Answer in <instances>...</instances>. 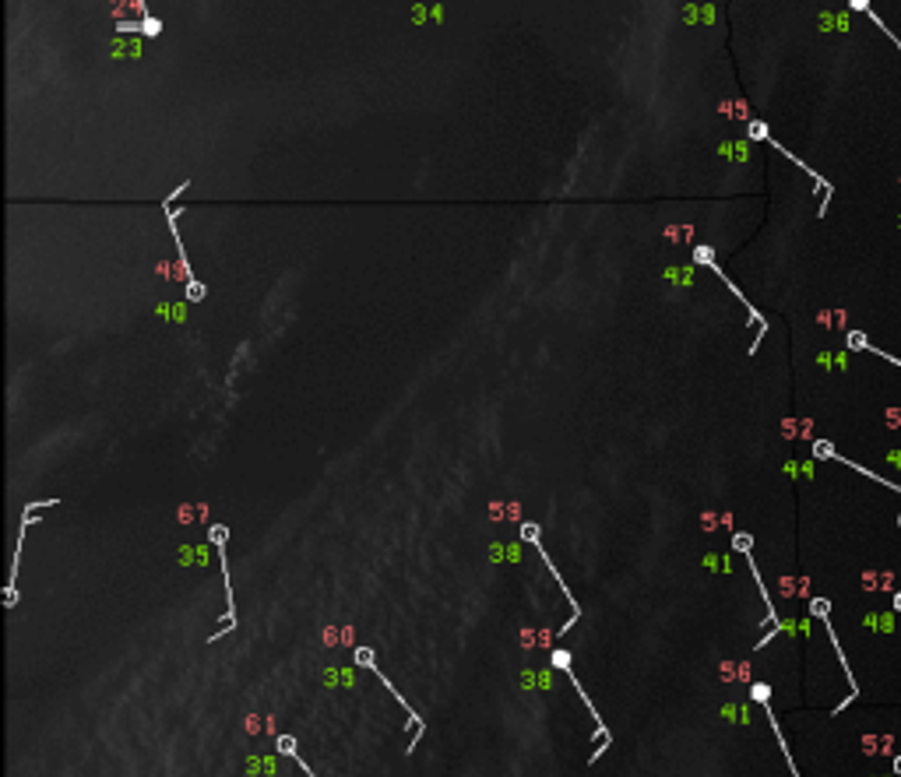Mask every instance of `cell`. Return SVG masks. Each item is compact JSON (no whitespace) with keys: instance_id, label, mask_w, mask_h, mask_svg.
Returning <instances> with one entry per match:
<instances>
[{"instance_id":"6da1fadb","label":"cell","mask_w":901,"mask_h":777,"mask_svg":"<svg viewBox=\"0 0 901 777\" xmlns=\"http://www.w3.org/2000/svg\"><path fill=\"white\" fill-rule=\"evenodd\" d=\"M208 541H212V545H219V549H226V541H229V528L212 524V528H208Z\"/></svg>"},{"instance_id":"7a4b0ae2","label":"cell","mask_w":901,"mask_h":777,"mask_svg":"<svg viewBox=\"0 0 901 777\" xmlns=\"http://www.w3.org/2000/svg\"><path fill=\"white\" fill-rule=\"evenodd\" d=\"M353 657H356V665H363V668H377V657H373V651H370V648H356V651H353Z\"/></svg>"},{"instance_id":"3957f363","label":"cell","mask_w":901,"mask_h":777,"mask_svg":"<svg viewBox=\"0 0 901 777\" xmlns=\"http://www.w3.org/2000/svg\"><path fill=\"white\" fill-rule=\"evenodd\" d=\"M159 32H162V21H159V18H141V36L152 39V36H159Z\"/></svg>"},{"instance_id":"277c9868","label":"cell","mask_w":901,"mask_h":777,"mask_svg":"<svg viewBox=\"0 0 901 777\" xmlns=\"http://www.w3.org/2000/svg\"><path fill=\"white\" fill-rule=\"evenodd\" d=\"M694 260H697V264L715 268V250H712V246H697V250H694Z\"/></svg>"},{"instance_id":"5b68a950","label":"cell","mask_w":901,"mask_h":777,"mask_svg":"<svg viewBox=\"0 0 901 777\" xmlns=\"http://www.w3.org/2000/svg\"><path fill=\"white\" fill-rule=\"evenodd\" d=\"M278 753H286V756H296V739L293 735H278Z\"/></svg>"},{"instance_id":"8992f818","label":"cell","mask_w":901,"mask_h":777,"mask_svg":"<svg viewBox=\"0 0 901 777\" xmlns=\"http://www.w3.org/2000/svg\"><path fill=\"white\" fill-rule=\"evenodd\" d=\"M539 524H521V541H536L539 545Z\"/></svg>"},{"instance_id":"52a82bcc","label":"cell","mask_w":901,"mask_h":777,"mask_svg":"<svg viewBox=\"0 0 901 777\" xmlns=\"http://www.w3.org/2000/svg\"><path fill=\"white\" fill-rule=\"evenodd\" d=\"M549 661H553L560 672H567V668H571V655H567V651H553V657H549Z\"/></svg>"},{"instance_id":"ba28073f","label":"cell","mask_w":901,"mask_h":777,"mask_svg":"<svg viewBox=\"0 0 901 777\" xmlns=\"http://www.w3.org/2000/svg\"><path fill=\"white\" fill-rule=\"evenodd\" d=\"M187 296H190V299H197V302H201V299H204V285L190 278V282H187Z\"/></svg>"},{"instance_id":"9c48e42d","label":"cell","mask_w":901,"mask_h":777,"mask_svg":"<svg viewBox=\"0 0 901 777\" xmlns=\"http://www.w3.org/2000/svg\"><path fill=\"white\" fill-rule=\"evenodd\" d=\"M117 32H141V21H117Z\"/></svg>"},{"instance_id":"30bf717a","label":"cell","mask_w":901,"mask_h":777,"mask_svg":"<svg viewBox=\"0 0 901 777\" xmlns=\"http://www.w3.org/2000/svg\"><path fill=\"white\" fill-rule=\"evenodd\" d=\"M736 549L746 552V549H750V535H736Z\"/></svg>"},{"instance_id":"8fae6325","label":"cell","mask_w":901,"mask_h":777,"mask_svg":"<svg viewBox=\"0 0 901 777\" xmlns=\"http://www.w3.org/2000/svg\"><path fill=\"white\" fill-rule=\"evenodd\" d=\"M750 137H768V130H764L761 123H754V127H750Z\"/></svg>"}]
</instances>
